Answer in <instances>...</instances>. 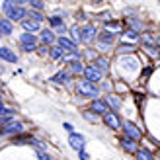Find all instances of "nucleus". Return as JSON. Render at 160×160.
I'll return each mask as SVG.
<instances>
[{
    "label": "nucleus",
    "instance_id": "nucleus-3",
    "mask_svg": "<svg viewBox=\"0 0 160 160\" xmlns=\"http://www.w3.org/2000/svg\"><path fill=\"white\" fill-rule=\"evenodd\" d=\"M68 142H70V147H72L74 150H78V152H84V137H82V135L70 133Z\"/></svg>",
    "mask_w": 160,
    "mask_h": 160
},
{
    "label": "nucleus",
    "instance_id": "nucleus-5",
    "mask_svg": "<svg viewBox=\"0 0 160 160\" xmlns=\"http://www.w3.org/2000/svg\"><path fill=\"white\" fill-rule=\"evenodd\" d=\"M84 74H86V80L88 82H98V80L102 78V70H98L96 67H86V70H84Z\"/></svg>",
    "mask_w": 160,
    "mask_h": 160
},
{
    "label": "nucleus",
    "instance_id": "nucleus-6",
    "mask_svg": "<svg viewBox=\"0 0 160 160\" xmlns=\"http://www.w3.org/2000/svg\"><path fill=\"white\" fill-rule=\"evenodd\" d=\"M103 121H106V125L111 127V129H119V127H121V121H119V117L113 113V111H109V113L103 115Z\"/></svg>",
    "mask_w": 160,
    "mask_h": 160
},
{
    "label": "nucleus",
    "instance_id": "nucleus-23",
    "mask_svg": "<svg viewBox=\"0 0 160 160\" xmlns=\"http://www.w3.org/2000/svg\"><path fill=\"white\" fill-rule=\"evenodd\" d=\"M111 41H113V35H111V33H108V31L102 33V43H111Z\"/></svg>",
    "mask_w": 160,
    "mask_h": 160
},
{
    "label": "nucleus",
    "instance_id": "nucleus-32",
    "mask_svg": "<svg viewBox=\"0 0 160 160\" xmlns=\"http://www.w3.org/2000/svg\"><path fill=\"white\" fill-rule=\"evenodd\" d=\"M156 43H158V45H160V35H158V37H156Z\"/></svg>",
    "mask_w": 160,
    "mask_h": 160
},
{
    "label": "nucleus",
    "instance_id": "nucleus-4",
    "mask_svg": "<svg viewBox=\"0 0 160 160\" xmlns=\"http://www.w3.org/2000/svg\"><path fill=\"white\" fill-rule=\"evenodd\" d=\"M123 129H125V133L129 135V139H133V141H137V139H141V129L135 123H131V121H125L123 123Z\"/></svg>",
    "mask_w": 160,
    "mask_h": 160
},
{
    "label": "nucleus",
    "instance_id": "nucleus-24",
    "mask_svg": "<svg viewBox=\"0 0 160 160\" xmlns=\"http://www.w3.org/2000/svg\"><path fill=\"white\" fill-rule=\"evenodd\" d=\"M51 57H53V59H61V57H62V53H61V49H59V47H55V49H51Z\"/></svg>",
    "mask_w": 160,
    "mask_h": 160
},
{
    "label": "nucleus",
    "instance_id": "nucleus-8",
    "mask_svg": "<svg viewBox=\"0 0 160 160\" xmlns=\"http://www.w3.org/2000/svg\"><path fill=\"white\" fill-rule=\"evenodd\" d=\"M92 109L96 111V113H103V115H106V113H109V111H108V103L103 102V100H94V103H92Z\"/></svg>",
    "mask_w": 160,
    "mask_h": 160
},
{
    "label": "nucleus",
    "instance_id": "nucleus-1",
    "mask_svg": "<svg viewBox=\"0 0 160 160\" xmlns=\"http://www.w3.org/2000/svg\"><path fill=\"white\" fill-rule=\"evenodd\" d=\"M4 10L8 14V20H22L23 16H26V10L20 8V6H14V2H10V0L4 2Z\"/></svg>",
    "mask_w": 160,
    "mask_h": 160
},
{
    "label": "nucleus",
    "instance_id": "nucleus-11",
    "mask_svg": "<svg viewBox=\"0 0 160 160\" xmlns=\"http://www.w3.org/2000/svg\"><path fill=\"white\" fill-rule=\"evenodd\" d=\"M37 43V37L31 35V33H23L22 35V47H35Z\"/></svg>",
    "mask_w": 160,
    "mask_h": 160
},
{
    "label": "nucleus",
    "instance_id": "nucleus-31",
    "mask_svg": "<svg viewBox=\"0 0 160 160\" xmlns=\"http://www.w3.org/2000/svg\"><path fill=\"white\" fill-rule=\"evenodd\" d=\"M80 160H88V154L86 152H80Z\"/></svg>",
    "mask_w": 160,
    "mask_h": 160
},
{
    "label": "nucleus",
    "instance_id": "nucleus-30",
    "mask_svg": "<svg viewBox=\"0 0 160 160\" xmlns=\"http://www.w3.org/2000/svg\"><path fill=\"white\" fill-rule=\"evenodd\" d=\"M31 16H33V20L39 23V22H41V14H37V12H33V14H31Z\"/></svg>",
    "mask_w": 160,
    "mask_h": 160
},
{
    "label": "nucleus",
    "instance_id": "nucleus-10",
    "mask_svg": "<svg viewBox=\"0 0 160 160\" xmlns=\"http://www.w3.org/2000/svg\"><path fill=\"white\" fill-rule=\"evenodd\" d=\"M59 45H61V49H65V51H72V53H76V45H74V41H70V39H67V37H61V39H59Z\"/></svg>",
    "mask_w": 160,
    "mask_h": 160
},
{
    "label": "nucleus",
    "instance_id": "nucleus-21",
    "mask_svg": "<svg viewBox=\"0 0 160 160\" xmlns=\"http://www.w3.org/2000/svg\"><path fill=\"white\" fill-rule=\"evenodd\" d=\"M94 65H98V67H96L98 70H106V68H108V61H106V59H96Z\"/></svg>",
    "mask_w": 160,
    "mask_h": 160
},
{
    "label": "nucleus",
    "instance_id": "nucleus-18",
    "mask_svg": "<svg viewBox=\"0 0 160 160\" xmlns=\"http://www.w3.org/2000/svg\"><path fill=\"white\" fill-rule=\"evenodd\" d=\"M22 23H23V28H26L28 31H35V29H39V23H37V22H29V20H23Z\"/></svg>",
    "mask_w": 160,
    "mask_h": 160
},
{
    "label": "nucleus",
    "instance_id": "nucleus-29",
    "mask_svg": "<svg viewBox=\"0 0 160 160\" xmlns=\"http://www.w3.org/2000/svg\"><path fill=\"white\" fill-rule=\"evenodd\" d=\"M37 156L41 158V160H51V156H47V154L43 152V150H37Z\"/></svg>",
    "mask_w": 160,
    "mask_h": 160
},
{
    "label": "nucleus",
    "instance_id": "nucleus-19",
    "mask_svg": "<svg viewBox=\"0 0 160 160\" xmlns=\"http://www.w3.org/2000/svg\"><path fill=\"white\" fill-rule=\"evenodd\" d=\"M70 70H72V72H84L86 67H82V62H80V61H74L72 65H70Z\"/></svg>",
    "mask_w": 160,
    "mask_h": 160
},
{
    "label": "nucleus",
    "instance_id": "nucleus-26",
    "mask_svg": "<svg viewBox=\"0 0 160 160\" xmlns=\"http://www.w3.org/2000/svg\"><path fill=\"white\" fill-rule=\"evenodd\" d=\"M133 49H135L133 45H121V47H119V53H131Z\"/></svg>",
    "mask_w": 160,
    "mask_h": 160
},
{
    "label": "nucleus",
    "instance_id": "nucleus-27",
    "mask_svg": "<svg viewBox=\"0 0 160 160\" xmlns=\"http://www.w3.org/2000/svg\"><path fill=\"white\" fill-rule=\"evenodd\" d=\"M84 119L86 121H96V115H92L90 111H84Z\"/></svg>",
    "mask_w": 160,
    "mask_h": 160
},
{
    "label": "nucleus",
    "instance_id": "nucleus-7",
    "mask_svg": "<svg viewBox=\"0 0 160 160\" xmlns=\"http://www.w3.org/2000/svg\"><path fill=\"white\" fill-rule=\"evenodd\" d=\"M22 131V123L18 121H10V123H6L2 129H0V133L2 135H8V133H20Z\"/></svg>",
    "mask_w": 160,
    "mask_h": 160
},
{
    "label": "nucleus",
    "instance_id": "nucleus-25",
    "mask_svg": "<svg viewBox=\"0 0 160 160\" xmlns=\"http://www.w3.org/2000/svg\"><path fill=\"white\" fill-rule=\"evenodd\" d=\"M72 37L76 39V41H78V39H82V29H78V28H72Z\"/></svg>",
    "mask_w": 160,
    "mask_h": 160
},
{
    "label": "nucleus",
    "instance_id": "nucleus-20",
    "mask_svg": "<svg viewBox=\"0 0 160 160\" xmlns=\"http://www.w3.org/2000/svg\"><path fill=\"white\" fill-rule=\"evenodd\" d=\"M67 80H68V74L67 72H59V74L53 76V82H59V84L61 82H67Z\"/></svg>",
    "mask_w": 160,
    "mask_h": 160
},
{
    "label": "nucleus",
    "instance_id": "nucleus-33",
    "mask_svg": "<svg viewBox=\"0 0 160 160\" xmlns=\"http://www.w3.org/2000/svg\"><path fill=\"white\" fill-rule=\"evenodd\" d=\"M0 109H2V98H0Z\"/></svg>",
    "mask_w": 160,
    "mask_h": 160
},
{
    "label": "nucleus",
    "instance_id": "nucleus-28",
    "mask_svg": "<svg viewBox=\"0 0 160 160\" xmlns=\"http://www.w3.org/2000/svg\"><path fill=\"white\" fill-rule=\"evenodd\" d=\"M31 6H33L35 10H41V8H43L45 4H43V2H39V0H33V2H31Z\"/></svg>",
    "mask_w": 160,
    "mask_h": 160
},
{
    "label": "nucleus",
    "instance_id": "nucleus-9",
    "mask_svg": "<svg viewBox=\"0 0 160 160\" xmlns=\"http://www.w3.org/2000/svg\"><path fill=\"white\" fill-rule=\"evenodd\" d=\"M0 59L4 61H10V62H16L18 61V57H16V53H12L8 47H0Z\"/></svg>",
    "mask_w": 160,
    "mask_h": 160
},
{
    "label": "nucleus",
    "instance_id": "nucleus-15",
    "mask_svg": "<svg viewBox=\"0 0 160 160\" xmlns=\"http://www.w3.org/2000/svg\"><path fill=\"white\" fill-rule=\"evenodd\" d=\"M41 39H43L45 43H53V41H55L53 31H51V29H43V31H41Z\"/></svg>",
    "mask_w": 160,
    "mask_h": 160
},
{
    "label": "nucleus",
    "instance_id": "nucleus-12",
    "mask_svg": "<svg viewBox=\"0 0 160 160\" xmlns=\"http://www.w3.org/2000/svg\"><path fill=\"white\" fill-rule=\"evenodd\" d=\"M121 145H123L125 150H129V152H139V150H137V142H135L133 139H129V137L123 139V141H121Z\"/></svg>",
    "mask_w": 160,
    "mask_h": 160
},
{
    "label": "nucleus",
    "instance_id": "nucleus-14",
    "mask_svg": "<svg viewBox=\"0 0 160 160\" xmlns=\"http://www.w3.org/2000/svg\"><path fill=\"white\" fill-rule=\"evenodd\" d=\"M0 33H4V35H10L12 33V23H10V20H0Z\"/></svg>",
    "mask_w": 160,
    "mask_h": 160
},
{
    "label": "nucleus",
    "instance_id": "nucleus-16",
    "mask_svg": "<svg viewBox=\"0 0 160 160\" xmlns=\"http://www.w3.org/2000/svg\"><path fill=\"white\" fill-rule=\"evenodd\" d=\"M51 26H55L59 31H65V23H62V20L59 18V16H53L51 18Z\"/></svg>",
    "mask_w": 160,
    "mask_h": 160
},
{
    "label": "nucleus",
    "instance_id": "nucleus-17",
    "mask_svg": "<svg viewBox=\"0 0 160 160\" xmlns=\"http://www.w3.org/2000/svg\"><path fill=\"white\" fill-rule=\"evenodd\" d=\"M137 160H152V154H150L147 148H141L137 152Z\"/></svg>",
    "mask_w": 160,
    "mask_h": 160
},
{
    "label": "nucleus",
    "instance_id": "nucleus-34",
    "mask_svg": "<svg viewBox=\"0 0 160 160\" xmlns=\"http://www.w3.org/2000/svg\"><path fill=\"white\" fill-rule=\"evenodd\" d=\"M0 35H2V33H0Z\"/></svg>",
    "mask_w": 160,
    "mask_h": 160
},
{
    "label": "nucleus",
    "instance_id": "nucleus-22",
    "mask_svg": "<svg viewBox=\"0 0 160 160\" xmlns=\"http://www.w3.org/2000/svg\"><path fill=\"white\" fill-rule=\"evenodd\" d=\"M108 103H111L113 108H119V106H121V102H119L115 96H109V98H108Z\"/></svg>",
    "mask_w": 160,
    "mask_h": 160
},
{
    "label": "nucleus",
    "instance_id": "nucleus-13",
    "mask_svg": "<svg viewBox=\"0 0 160 160\" xmlns=\"http://www.w3.org/2000/svg\"><path fill=\"white\" fill-rule=\"evenodd\" d=\"M94 35H96V28L94 26H86L82 29V39H84V41H92Z\"/></svg>",
    "mask_w": 160,
    "mask_h": 160
},
{
    "label": "nucleus",
    "instance_id": "nucleus-2",
    "mask_svg": "<svg viewBox=\"0 0 160 160\" xmlns=\"http://www.w3.org/2000/svg\"><path fill=\"white\" fill-rule=\"evenodd\" d=\"M76 86H78V92L82 96H88V98H96V96H98V88L92 82H88V80H80Z\"/></svg>",
    "mask_w": 160,
    "mask_h": 160
}]
</instances>
